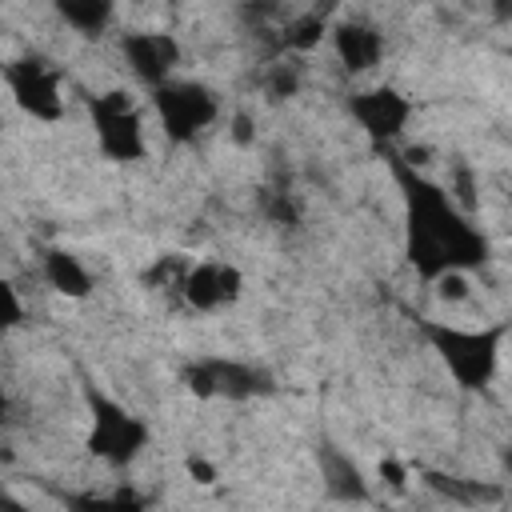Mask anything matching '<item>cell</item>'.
<instances>
[{
  "label": "cell",
  "instance_id": "1",
  "mask_svg": "<svg viewBox=\"0 0 512 512\" xmlns=\"http://www.w3.org/2000/svg\"><path fill=\"white\" fill-rule=\"evenodd\" d=\"M400 168L404 180V212H408V236H404V252L416 268V276H424L428 284L444 272H472L488 260V236L472 224V216L464 208H456V200L432 184L428 176Z\"/></svg>",
  "mask_w": 512,
  "mask_h": 512
},
{
  "label": "cell",
  "instance_id": "2",
  "mask_svg": "<svg viewBox=\"0 0 512 512\" xmlns=\"http://www.w3.org/2000/svg\"><path fill=\"white\" fill-rule=\"evenodd\" d=\"M440 360L448 364L452 380L460 388H488L500 364L504 324L496 328H460V324H432L428 328Z\"/></svg>",
  "mask_w": 512,
  "mask_h": 512
},
{
  "label": "cell",
  "instance_id": "3",
  "mask_svg": "<svg viewBox=\"0 0 512 512\" xmlns=\"http://www.w3.org/2000/svg\"><path fill=\"white\" fill-rule=\"evenodd\" d=\"M88 112H92V132H96V148L104 160H112V164L144 160V152H148L144 116L128 88H108V92L92 96Z\"/></svg>",
  "mask_w": 512,
  "mask_h": 512
},
{
  "label": "cell",
  "instance_id": "4",
  "mask_svg": "<svg viewBox=\"0 0 512 512\" xmlns=\"http://www.w3.org/2000/svg\"><path fill=\"white\" fill-rule=\"evenodd\" d=\"M152 112L160 120V132L172 144H192L200 132H208L220 116V96L200 80H168L152 88Z\"/></svg>",
  "mask_w": 512,
  "mask_h": 512
},
{
  "label": "cell",
  "instance_id": "5",
  "mask_svg": "<svg viewBox=\"0 0 512 512\" xmlns=\"http://www.w3.org/2000/svg\"><path fill=\"white\" fill-rule=\"evenodd\" d=\"M4 80H8V92L16 100V108L40 124H56L68 108V96H64V80H60V68L36 52H24L16 60H8L4 68Z\"/></svg>",
  "mask_w": 512,
  "mask_h": 512
},
{
  "label": "cell",
  "instance_id": "6",
  "mask_svg": "<svg viewBox=\"0 0 512 512\" xmlns=\"http://www.w3.org/2000/svg\"><path fill=\"white\" fill-rule=\"evenodd\" d=\"M148 424L132 416L124 404L92 396V432H88V452L104 464H132L148 448Z\"/></svg>",
  "mask_w": 512,
  "mask_h": 512
},
{
  "label": "cell",
  "instance_id": "7",
  "mask_svg": "<svg viewBox=\"0 0 512 512\" xmlns=\"http://www.w3.org/2000/svg\"><path fill=\"white\" fill-rule=\"evenodd\" d=\"M116 48L124 56V68L144 88H160V84L176 80V68L184 56L180 40L172 32H160V28H128V32H120Z\"/></svg>",
  "mask_w": 512,
  "mask_h": 512
},
{
  "label": "cell",
  "instance_id": "8",
  "mask_svg": "<svg viewBox=\"0 0 512 512\" xmlns=\"http://www.w3.org/2000/svg\"><path fill=\"white\" fill-rule=\"evenodd\" d=\"M348 112H352V120L360 124V132H364L368 140L392 144V140L404 136V128H408L416 104H412L404 92H396L392 84H376V88L352 92V96H348Z\"/></svg>",
  "mask_w": 512,
  "mask_h": 512
},
{
  "label": "cell",
  "instance_id": "9",
  "mask_svg": "<svg viewBox=\"0 0 512 512\" xmlns=\"http://www.w3.org/2000/svg\"><path fill=\"white\" fill-rule=\"evenodd\" d=\"M176 296L192 308V312H220V308H232L240 296H244V272L228 260H192Z\"/></svg>",
  "mask_w": 512,
  "mask_h": 512
},
{
  "label": "cell",
  "instance_id": "10",
  "mask_svg": "<svg viewBox=\"0 0 512 512\" xmlns=\"http://www.w3.org/2000/svg\"><path fill=\"white\" fill-rule=\"evenodd\" d=\"M328 40H332V52H336V60H340V68L348 76L376 72L384 52H388V36L376 24H364V20L328 24Z\"/></svg>",
  "mask_w": 512,
  "mask_h": 512
},
{
  "label": "cell",
  "instance_id": "11",
  "mask_svg": "<svg viewBox=\"0 0 512 512\" xmlns=\"http://www.w3.org/2000/svg\"><path fill=\"white\" fill-rule=\"evenodd\" d=\"M40 276H44V284H48L52 292H60V296H68V300H84V296H92V288H96L88 264H84L76 252H68V248H48V252L40 256Z\"/></svg>",
  "mask_w": 512,
  "mask_h": 512
},
{
  "label": "cell",
  "instance_id": "12",
  "mask_svg": "<svg viewBox=\"0 0 512 512\" xmlns=\"http://www.w3.org/2000/svg\"><path fill=\"white\" fill-rule=\"evenodd\" d=\"M56 16H60L72 32L100 36V32L116 20V8H112L108 0H60V4H56Z\"/></svg>",
  "mask_w": 512,
  "mask_h": 512
},
{
  "label": "cell",
  "instance_id": "13",
  "mask_svg": "<svg viewBox=\"0 0 512 512\" xmlns=\"http://www.w3.org/2000/svg\"><path fill=\"white\" fill-rule=\"evenodd\" d=\"M320 40H328V16L324 12H300L280 32V44L288 52H312V48H320Z\"/></svg>",
  "mask_w": 512,
  "mask_h": 512
},
{
  "label": "cell",
  "instance_id": "14",
  "mask_svg": "<svg viewBox=\"0 0 512 512\" xmlns=\"http://www.w3.org/2000/svg\"><path fill=\"white\" fill-rule=\"evenodd\" d=\"M72 512H144V500L136 488L120 484L112 492H84V496H72L68 500Z\"/></svg>",
  "mask_w": 512,
  "mask_h": 512
},
{
  "label": "cell",
  "instance_id": "15",
  "mask_svg": "<svg viewBox=\"0 0 512 512\" xmlns=\"http://www.w3.org/2000/svg\"><path fill=\"white\" fill-rule=\"evenodd\" d=\"M432 292H436V300H440V304L456 308V304H468L476 288H472L468 272H444V276H436V280H432Z\"/></svg>",
  "mask_w": 512,
  "mask_h": 512
},
{
  "label": "cell",
  "instance_id": "16",
  "mask_svg": "<svg viewBox=\"0 0 512 512\" xmlns=\"http://www.w3.org/2000/svg\"><path fill=\"white\" fill-rule=\"evenodd\" d=\"M296 88H300L296 64H272V68H268V76H264L268 100H288V96H296Z\"/></svg>",
  "mask_w": 512,
  "mask_h": 512
},
{
  "label": "cell",
  "instance_id": "17",
  "mask_svg": "<svg viewBox=\"0 0 512 512\" xmlns=\"http://www.w3.org/2000/svg\"><path fill=\"white\" fill-rule=\"evenodd\" d=\"M20 320H24V300H20V292L12 288V280L0 276V336L12 332Z\"/></svg>",
  "mask_w": 512,
  "mask_h": 512
},
{
  "label": "cell",
  "instance_id": "18",
  "mask_svg": "<svg viewBox=\"0 0 512 512\" xmlns=\"http://www.w3.org/2000/svg\"><path fill=\"white\" fill-rule=\"evenodd\" d=\"M184 472H188V480L200 484V488H212V484L220 480V468H216L212 460H204L200 452H192V456L184 460Z\"/></svg>",
  "mask_w": 512,
  "mask_h": 512
},
{
  "label": "cell",
  "instance_id": "19",
  "mask_svg": "<svg viewBox=\"0 0 512 512\" xmlns=\"http://www.w3.org/2000/svg\"><path fill=\"white\" fill-rule=\"evenodd\" d=\"M228 136H232V144L248 148V144L256 140V120H252L248 112H236V116L228 120Z\"/></svg>",
  "mask_w": 512,
  "mask_h": 512
},
{
  "label": "cell",
  "instance_id": "20",
  "mask_svg": "<svg viewBox=\"0 0 512 512\" xmlns=\"http://www.w3.org/2000/svg\"><path fill=\"white\" fill-rule=\"evenodd\" d=\"M376 472H380V480H384V484H388L392 492H404V488H408V468H404L400 460H392V456H384Z\"/></svg>",
  "mask_w": 512,
  "mask_h": 512
},
{
  "label": "cell",
  "instance_id": "21",
  "mask_svg": "<svg viewBox=\"0 0 512 512\" xmlns=\"http://www.w3.org/2000/svg\"><path fill=\"white\" fill-rule=\"evenodd\" d=\"M8 412H12V400H8V392L0 388V420H8Z\"/></svg>",
  "mask_w": 512,
  "mask_h": 512
},
{
  "label": "cell",
  "instance_id": "22",
  "mask_svg": "<svg viewBox=\"0 0 512 512\" xmlns=\"http://www.w3.org/2000/svg\"><path fill=\"white\" fill-rule=\"evenodd\" d=\"M0 512H32V508H24V504H12V500H0Z\"/></svg>",
  "mask_w": 512,
  "mask_h": 512
}]
</instances>
